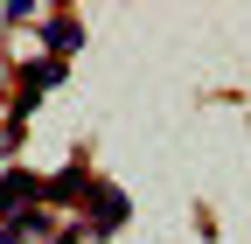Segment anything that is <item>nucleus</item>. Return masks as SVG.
<instances>
[{"instance_id":"f257e3e1","label":"nucleus","mask_w":251,"mask_h":244,"mask_svg":"<svg viewBox=\"0 0 251 244\" xmlns=\"http://www.w3.org/2000/svg\"><path fill=\"white\" fill-rule=\"evenodd\" d=\"M49 84H63V63H56V56H42V63H28V70H21V98H14V126H21V112H35V98H42Z\"/></svg>"},{"instance_id":"f03ea898","label":"nucleus","mask_w":251,"mask_h":244,"mask_svg":"<svg viewBox=\"0 0 251 244\" xmlns=\"http://www.w3.org/2000/svg\"><path fill=\"white\" fill-rule=\"evenodd\" d=\"M119 223H126V195H119V189H98V195H91V230L105 237V230H119Z\"/></svg>"},{"instance_id":"7ed1b4c3","label":"nucleus","mask_w":251,"mask_h":244,"mask_svg":"<svg viewBox=\"0 0 251 244\" xmlns=\"http://www.w3.org/2000/svg\"><path fill=\"white\" fill-rule=\"evenodd\" d=\"M28 195H42V181H35V174H0V209H21Z\"/></svg>"},{"instance_id":"20e7f679","label":"nucleus","mask_w":251,"mask_h":244,"mask_svg":"<svg viewBox=\"0 0 251 244\" xmlns=\"http://www.w3.org/2000/svg\"><path fill=\"white\" fill-rule=\"evenodd\" d=\"M84 189H91V181H84V168H63L56 181H42V195H49V202H77Z\"/></svg>"},{"instance_id":"39448f33","label":"nucleus","mask_w":251,"mask_h":244,"mask_svg":"<svg viewBox=\"0 0 251 244\" xmlns=\"http://www.w3.org/2000/svg\"><path fill=\"white\" fill-rule=\"evenodd\" d=\"M42 42H49L56 56H70V49L84 42V28H77V21H63V14H56V21H42Z\"/></svg>"}]
</instances>
